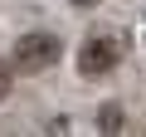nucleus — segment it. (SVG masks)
<instances>
[{"label": "nucleus", "instance_id": "f257e3e1", "mask_svg": "<svg viewBox=\"0 0 146 137\" xmlns=\"http://www.w3.org/2000/svg\"><path fill=\"white\" fill-rule=\"evenodd\" d=\"M122 59V34H88L83 49H78V74L83 79H102L112 74Z\"/></svg>", "mask_w": 146, "mask_h": 137}, {"label": "nucleus", "instance_id": "f03ea898", "mask_svg": "<svg viewBox=\"0 0 146 137\" xmlns=\"http://www.w3.org/2000/svg\"><path fill=\"white\" fill-rule=\"evenodd\" d=\"M58 39L54 34H20V44H15V68L20 74H44V68H54L58 64Z\"/></svg>", "mask_w": 146, "mask_h": 137}, {"label": "nucleus", "instance_id": "7ed1b4c3", "mask_svg": "<svg viewBox=\"0 0 146 137\" xmlns=\"http://www.w3.org/2000/svg\"><path fill=\"white\" fill-rule=\"evenodd\" d=\"M102 132H122V108H102Z\"/></svg>", "mask_w": 146, "mask_h": 137}, {"label": "nucleus", "instance_id": "20e7f679", "mask_svg": "<svg viewBox=\"0 0 146 137\" xmlns=\"http://www.w3.org/2000/svg\"><path fill=\"white\" fill-rule=\"evenodd\" d=\"M10 83H15V59H10V64H0V103L10 98Z\"/></svg>", "mask_w": 146, "mask_h": 137}, {"label": "nucleus", "instance_id": "39448f33", "mask_svg": "<svg viewBox=\"0 0 146 137\" xmlns=\"http://www.w3.org/2000/svg\"><path fill=\"white\" fill-rule=\"evenodd\" d=\"M73 5H83V10H88V5H98V0H73Z\"/></svg>", "mask_w": 146, "mask_h": 137}]
</instances>
